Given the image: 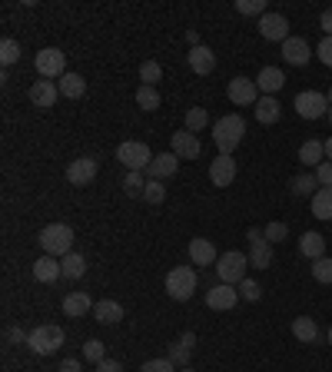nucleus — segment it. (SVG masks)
<instances>
[{
  "label": "nucleus",
  "mask_w": 332,
  "mask_h": 372,
  "mask_svg": "<svg viewBox=\"0 0 332 372\" xmlns=\"http://www.w3.org/2000/svg\"><path fill=\"white\" fill-rule=\"evenodd\" d=\"M246 269H249V256L240 253V250H229L216 259V276L226 286H240L246 280Z\"/></svg>",
  "instance_id": "obj_3"
},
{
  "label": "nucleus",
  "mask_w": 332,
  "mask_h": 372,
  "mask_svg": "<svg viewBox=\"0 0 332 372\" xmlns=\"http://www.w3.org/2000/svg\"><path fill=\"white\" fill-rule=\"evenodd\" d=\"M143 190H147V177L143 173H126L123 177V193L126 196H143Z\"/></svg>",
  "instance_id": "obj_38"
},
{
  "label": "nucleus",
  "mask_w": 332,
  "mask_h": 372,
  "mask_svg": "<svg viewBox=\"0 0 332 372\" xmlns=\"http://www.w3.org/2000/svg\"><path fill=\"white\" fill-rule=\"evenodd\" d=\"M316 179H319V186H332V163L329 160L316 166Z\"/></svg>",
  "instance_id": "obj_47"
},
{
  "label": "nucleus",
  "mask_w": 332,
  "mask_h": 372,
  "mask_svg": "<svg viewBox=\"0 0 332 372\" xmlns=\"http://www.w3.org/2000/svg\"><path fill=\"white\" fill-rule=\"evenodd\" d=\"M242 134H246V120H242L240 113H229V117L213 123V143L219 147V153H226V156H233V149L242 143Z\"/></svg>",
  "instance_id": "obj_1"
},
{
  "label": "nucleus",
  "mask_w": 332,
  "mask_h": 372,
  "mask_svg": "<svg viewBox=\"0 0 332 372\" xmlns=\"http://www.w3.org/2000/svg\"><path fill=\"white\" fill-rule=\"evenodd\" d=\"M313 213H316L319 220H332V186H322L313 196Z\"/></svg>",
  "instance_id": "obj_33"
},
{
  "label": "nucleus",
  "mask_w": 332,
  "mask_h": 372,
  "mask_svg": "<svg viewBox=\"0 0 332 372\" xmlns=\"http://www.w3.org/2000/svg\"><path fill=\"white\" fill-rule=\"evenodd\" d=\"M37 356H53V353H60L63 346V329L60 326H37L31 332V339H27Z\"/></svg>",
  "instance_id": "obj_7"
},
{
  "label": "nucleus",
  "mask_w": 332,
  "mask_h": 372,
  "mask_svg": "<svg viewBox=\"0 0 332 372\" xmlns=\"http://www.w3.org/2000/svg\"><path fill=\"white\" fill-rule=\"evenodd\" d=\"M57 97H60V87H57L53 80H44V76H40L31 87V104L40 106V110H50V106L57 104Z\"/></svg>",
  "instance_id": "obj_17"
},
{
  "label": "nucleus",
  "mask_w": 332,
  "mask_h": 372,
  "mask_svg": "<svg viewBox=\"0 0 332 372\" xmlns=\"http://www.w3.org/2000/svg\"><path fill=\"white\" fill-rule=\"evenodd\" d=\"M57 87H60L63 97H70V100H80V97L87 93V80H83L80 74H74V70H67V74L60 76V83H57Z\"/></svg>",
  "instance_id": "obj_30"
},
{
  "label": "nucleus",
  "mask_w": 332,
  "mask_h": 372,
  "mask_svg": "<svg viewBox=\"0 0 332 372\" xmlns=\"http://www.w3.org/2000/svg\"><path fill=\"white\" fill-rule=\"evenodd\" d=\"M263 233H266V239H269V243H283V239L289 236V226L286 223H269Z\"/></svg>",
  "instance_id": "obj_44"
},
{
  "label": "nucleus",
  "mask_w": 332,
  "mask_h": 372,
  "mask_svg": "<svg viewBox=\"0 0 332 372\" xmlns=\"http://www.w3.org/2000/svg\"><path fill=\"white\" fill-rule=\"evenodd\" d=\"M253 110H256V120L263 127H272V123H279V117H283V104H279L276 97H259V104L253 106Z\"/></svg>",
  "instance_id": "obj_25"
},
{
  "label": "nucleus",
  "mask_w": 332,
  "mask_h": 372,
  "mask_svg": "<svg viewBox=\"0 0 332 372\" xmlns=\"http://www.w3.org/2000/svg\"><path fill=\"white\" fill-rule=\"evenodd\" d=\"M329 346H332V326H329Z\"/></svg>",
  "instance_id": "obj_56"
},
{
  "label": "nucleus",
  "mask_w": 332,
  "mask_h": 372,
  "mask_svg": "<svg viewBox=\"0 0 332 372\" xmlns=\"http://www.w3.org/2000/svg\"><path fill=\"white\" fill-rule=\"evenodd\" d=\"M283 83H286V74H283L279 67H263L256 76V87L263 97H272L276 90H283Z\"/></svg>",
  "instance_id": "obj_23"
},
{
  "label": "nucleus",
  "mask_w": 332,
  "mask_h": 372,
  "mask_svg": "<svg viewBox=\"0 0 332 372\" xmlns=\"http://www.w3.org/2000/svg\"><path fill=\"white\" fill-rule=\"evenodd\" d=\"M136 106H140V110H156V106H160L156 87H143V83H140V90H136Z\"/></svg>",
  "instance_id": "obj_36"
},
{
  "label": "nucleus",
  "mask_w": 332,
  "mask_h": 372,
  "mask_svg": "<svg viewBox=\"0 0 332 372\" xmlns=\"http://www.w3.org/2000/svg\"><path fill=\"white\" fill-rule=\"evenodd\" d=\"M190 70L193 74H199V76H210L213 70H216V54H213L210 47H193L190 50Z\"/></svg>",
  "instance_id": "obj_19"
},
{
  "label": "nucleus",
  "mask_w": 332,
  "mask_h": 372,
  "mask_svg": "<svg viewBox=\"0 0 332 372\" xmlns=\"http://www.w3.org/2000/svg\"><path fill=\"white\" fill-rule=\"evenodd\" d=\"M236 302H240V289H236V286L219 283V286H213V289H206V306H210V309H216V313L233 309Z\"/></svg>",
  "instance_id": "obj_13"
},
{
  "label": "nucleus",
  "mask_w": 332,
  "mask_h": 372,
  "mask_svg": "<svg viewBox=\"0 0 332 372\" xmlns=\"http://www.w3.org/2000/svg\"><path fill=\"white\" fill-rule=\"evenodd\" d=\"M326 117H329V120H332V106H329V113H326Z\"/></svg>",
  "instance_id": "obj_57"
},
{
  "label": "nucleus",
  "mask_w": 332,
  "mask_h": 372,
  "mask_svg": "<svg viewBox=\"0 0 332 372\" xmlns=\"http://www.w3.org/2000/svg\"><path fill=\"white\" fill-rule=\"evenodd\" d=\"M60 372H83V369H80V359H63Z\"/></svg>",
  "instance_id": "obj_51"
},
{
  "label": "nucleus",
  "mask_w": 332,
  "mask_h": 372,
  "mask_svg": "<svg viewBox=\"0 0 332 372\" xmlns=\"http://www.w3.org/2000/svg\"><path fill=\"white\" fill-rule=\"evenodd\" d=\"M160 76H163V67H160L156 60H143V63H140V80H143V87H156Z\"/></svg>",
  "instance_id": "obj_34"
},
{
  "label": "nucleus",
  "mask_w": 332,
  "mask_h": 372,
  "mask_svg": "<svg viewBox=\"0 0 332 372\" xmlns=\"http://www.w3.org/2000/svg\"><path fill=\"white\" fill-rule=\"evenodd\" d=\"M246 239H249V266L253 269H269L272 263V243L266 239V233H259V229H249L246 233Z\"/></svg>",
  "instance_id": "obj_9"
},
{
  "label": "nucleus",
  "mask_w": 332,
  "mask_h": 372,
  "mask_svg": "<svg viewBox=\"0 0 332 372\" xmlns=\"http://www.w3.org/2000/svg\"><path fill=\"white\" fill-rule=\"evenodd\" d=\"M93 302L90 299V293H67L63 296V313L70 316V319H80V316H87V313H93Z\"/></svg>",
  "instance_id": "obj_22"
},
{
  "label": "nucleus",
  "mask_w": 332,
  "mask_h": 372,
  "mask_svg": "<svg viewBox=\"0 0 332 372\" xmlns=\"http://www.w3.org/2000/svg\"><path fill=\"white\" fill-rule=\"evenodd\" d=\"M169 143H173V153H176L180 160H197L199 153H203V143H199V136H197V134H190V130H183V134L176 130Z\"/></svg>",
  "instance_id": "obj_16"
},
{
  "label": "nucleus",
  "mask_w": 332,
  "mask_h": 372,
  "mask_svg": "<svg viewBox=\"0 0 332 372\" xmlns=\"http://www.w3.org/2000/svg\"><path fill=\"white\" fill-rule=\"evenodd\" d=\"M226 93H229V100H233V106H256L259 104V87H256V80H249V76H233Z\"/></svg>",
  "instance_id": "obj_10"
},
{
  "label": "nucleus",
  "mask_w": 332,
  "mask_h": 372,
  "mask_svg": "<svg viewBox=\"0 0 332 372\" xmlns=\"http://www.w3.org/2000/svg\"><path fill=\"white\" fill-rule=\"evenodd\" d=\"M117 160L126 166V173H143V170L153 163V153L147 143L126 140V143H120V149H117Z\"/></svg>",
  "instance_id": "obj_5"
},
{
  "label": "nucleus",
  "mask_w": 332,
  "mask_h": 372,
  "mask_svg": "<svg viewBox=\"0 0 332 372\" xmlns=\"http://www.w3.org/2000/svg\"><path fill=\"white\" fill-rule=\"evenodd\" d=\"M33 67H37V74L44 76V80L63 76V74H67V54H63L60 47H44V50H37Z\"/></svg>",
  "instance_id": "obj_6"
},
{
  "label": "nucleus",
  "mask_w": 332,
  "mask_h": 372,
  "mask_svg": "<svg viewBox=\"0 0 332 372\" xmlns=\"http://www.w3.org/2000/svg\"><path fill=\"white\" fill-rule=\"evenodd\" d=\"M186 40H190L193 47H199V33H197V30H190V33H186Z\"/></svg>",
  "instance_id": "obj_52"
},
{
  "label": "nucleus",
  "mask_w": 332,
  "mask_h": 372,
  "mask_svg": "<svg viewBox=\"0 0 332 372\" xmlns=\"http://www.w3.org/2000/svg\"><path fill=\"white\" fill-rule=\"evenodd\" d=\"M206 123H210V113H206V106H193V110L186 113V130H190V134H199V130H206Z\"/></svg>",
  "instance_id": "obj_35"
},
{
  "label": "nucleus",
  "mask_w": 332,
  "mask_h": 372,
  "mask_svg": "<svg viewBox=\"0 0 332 372\" xmlns=\"http://www.w3.org/2000/svg\"><path fill=\"white\" fill-rule=\"evenodd\" d=\"M289 186H292V193L296 196H309V200L322 190V186H319V179H316V173H299V177H292Z\"/></svg>",
  "instance_id": "obj_32"
},
{
  "label": "nucleus",
  "mask_w": 332,
  "mask_h": 372,
  "mask_svg": "<svg viewBox=\"0 0 332 372\" xmlns=\"http://www.w3.org/2000/svg\"><path fill=\"white\" fill-rule=\"evenodd\" d=\"M166 293L176 299V302H186L197 293V269L193 266H173L166 273Z\"/></svg>",
  "instance_id": "obj_4"
},
{
  "label": "nucleus",
  "mask_w": 332,
  "mask_h": 372,
  "mask_svg": "<svg viewBox=\"0 0 332 372\" xmlns=\"http://www.w3.org/2000/svg\"><path fill=\"white\" fill-rule=\"evenodd\" d=\"M40 250H44V256H57V259H63L67 253H74V229L67 223H50L40 229Z\"/></svg>",
  "instance_id": "obj_2"
},
{
  "label": "nucleus",
  "mask_w": 332,
  "mask_h": 372,
  "mask_svg": "<svg viewBox=\"0 0 332 372\" xmlns=\"http://www.w3.org/2000/svg\"><path fill=\"white\" fill-rule=\"evenodd\" d=\"M7 339H10V343H27V339H31V332H24L20 326H10L7 329Z\"/></svg>",
  "instance_id": "obj_48"
},
{
  "label": "nucleus",
  "mask_w": 332,
  "mask_h": 372,
  "mask_svg": "<svg viewBox=\"0 0 332 372\" xmlns=\"http://www.w3.org/2000/svg\"><path fill=\"white\" fill-rule=\"evenodd\" d=\"M313 280H316V283H322V286L332 283V259H329V256H322V259H316V263H313Z\"/></svg>",
  "instance_id": "obj_39"
},
{
  "label": "nucleus",
  "mask_w": 332,
  "mask_h": 372,
  "mask_svg": "<svg viewBox=\"0 0 332 372\" xmlns=\"http://www.w3.org/2000/svg\"><path fill=\"white\" fill-rule=\"evenodd\" d=\"M326 160H329V163H332V136H329V140H326Z\"/></svg>",
  "instance_id": "obj_53"
},
{
  "label": "nucleus",
  "mask_w": 332,
  "mask_h": 372,
  "mask_svg": "<svg viewBox=\"0 0 332 372\" xmlns=\"http://www.w3.org/2000/svg\"><path fill=\"white\" fill-rule=\"evenodd\" d=\"M97 170H100V163L93 156H80V160H74V163L67 166V179L74 186H90L93 179H97Z\"/></svg>",
  "instance_id": "obj_12"
},
{
  "label": "nucleus",
  "mask_w": 332,
  "mask_h": 372,
  "mask_svg": "<svg viewBox=\"0 0 332 372\" xmlns=\"http://www.w3.org/2000/svg\"><path fill=\"white\" fill-rule=\"evenodd\" d=\"M299 253L306 256V259H313V263H316V259L326 256V239L319 236V233H313V229H309V233H302L299 236Z\"/></svg>",
  "instance_id": "obj_28"
},
{
  "label": "nucleus",
  "mask_w": 332,
  "mask_h": 372,
  "mask_svg": "<svg viewBox=\"0 0 332 372\" xmlns=\"http://www.w3.org/2000/svg\"><path fill=\"white\" fill-rule=\"evenodd\" d=\"M236 10L246 17H263V14H269L266 10V0H236Z\"/></svg>",
  "instance_id": "obj_42"
},
{
  "label": "nucleus",
  "mask_w": 332,
  "mask_h": 372,
  "mask_svg": "<svg viewBox=\"0 0 332 372\" xmlns=\"http://www.w3.org/2000/svg\"><path fill=\"white\" fill-rule=\"evenodd\" d=\"M180 372H197V369H190V366H186V369H180Z\"/></svg>",
  "instance_id": "obj_55"
},
{
  "label": "nucleus",
  "mask_w": 332,
  "mask_h": 372,
  "mask_svg": "<svg viewBox=\"0 0 332 372\" xmlns=\"http://www.w3.org/2000/svg\"><path fill=\"white\" fill-rule=\"evenodd\" d=\"M299 163L313 166V170H316L319 163H326V143H322V140H306L299 147Z\"/></svg>",
  "instance_id": "obj_27"
},
{
  "label": "nucleus",
  "mask_w": 332,
  "mask_h": 372,
  "mask_svg": "<svg viewBox=\"0 0 332 372\" xmlns=\"http://www.w3.org/2000/svg\"><path fill=\"white\" fill-rule=\"evenodd\" d=\"M190 259H193V266H216L219 253H216L213 239L197 236V239H190Z\"/></svg>",
  "instance_id": "obj_18"
},
{
  "label": "nucleus",
  "mask_w": 332,
  "mask_h": 372,
  "mask_svg": "<svg viewBox=\"0 0 332 372\" xmlns=\"http://www.w3.org/2000/svg\"><path fill=\"white\" fill-rule=\"evenodd\" d=\"M143 200L147 203H153V207H160L166 200V186L160 183V179H147V190H143Z\"/></svg>",
  "instance_id": "obj_40"
},
{
  "label": "nucleus",
  "mask_w": 332,
  "mask_h": 372,
  "mask_svg": "<svg viewBox=\"0 0 332 372\" xmlns=\"http://www.w3.org/2000/svg\"><path fill=\"white\" fill-rule=\"evenodd\" d=\"M292 106H296V113L302 120H322L329 113V97L319 93V90H302L299 97L292 100Z\"/></svg>",
  "instance_id": "obj_8"
},
{
  "label": "nucleus",
  "mask_w": 332,
  "mask_h": 372,
  "mask_svg": "<svg viewBox=\"0 0 332 372\" xmlns=\"http://www.w3.org/2000/svg\"><path fill=\"white\" fill-rule=\"evenodd\" d=\"M60 273H63V280H80L87 273V259L80 253H67L60 259Z\"/></svg>",
  "instance_id": "obj_31"
},
{
  "label": "nucleus",
  "mask_w": 332,
  "mask_h": 372,
  "mask_svg": "<svg viewBox=\"0 0 332 372\" xmlns=\"http://www.w3.org/2000/svg\"><path fill=\"white\" fill-rule=\"evenodd\" d=\"M140 372H176V366L169 359H150V362H143Z\"/></svg>",
  "instance_id": "obj_45"
},
{
  "label": "nucleus",
  "mask_w": 332,
  "mask_h": 372,
  "mask_svg": "<svg viewBox=\"0 0 332 372\" xmlns=\"http://www.w3.org/2000/svg\"><path fill=\"white\" fill-rule=\"evenodd\" d=\"M236 289H240V299H246V302H259V296H263L259 283H256V280H249V276H246V280H242Z\"/></svg>",
  "instance_id": "obj_43"
},
{
  "label": "nucleus",
  "mask_w": 332,
  "mask_h": 372,
  "mask_svg": "<svg viewBox=\"0 0 332 372\" xmlns=\"http://www.w3.org/2000/svg\"><path fill=\"white\" fill-rule=\"evenodd\" d=\"M316 54H319V60H322L326 67H332V37H322V40H319Z\"/></svg>",
  "instance_id": "obj_46"
},
{
  "label": "nucleus",
  "mask_w": 332,
  "mask_h": 372,
  "mask_svg": "<svg viewBox=\"0 0 332 372\" xmlns=\"http://www.w3.org/2000/svg\"><path fill=\"white\" fill-rule=\"evenodd\" d=\"M259 37L272 44H286L289 40V20L283 14H263L259 17Z\"/></svg>",
  "instance_id": "obj_11"
},
{
  "label": "nucleus",
  "mask_w": 332,
  "mask_h": 372,
  "mask_svg": "<svg viewBox=\"0 0 332 372\" xmlns=\"http://www.w3.org/2000/svg\"><path fill=\"white\" fill-rule=\"evenodd\" d=\"M292 336L299 339V343H316L319 339V326L313 316H296L292 319Z\"/></svg>",
  "instance_id": "obj_29"
},
{
  "label": "nucleus",
  "mask_w": 332,
  "mask_h": 372,
  "mask_svg": "<svg viewBox=\"0 0 332 372\" xmlns=\"http://www.w3.org/2000/svg\"><path fill=\"white\" fill-rule=\"evenodd\" d=\"M319 27L326 30V37H332V7H329V10H322V17H319Z\"/></svg>",
  "instance_id": "obj_50"
},
{
  "label": "nucleus",
  "mask_w": 332,
  "mask_h": 372,
  "mask_svg": "<svg viewBox=\"0 0 332 372\" xmlns=\"http://www.w3.org/2000/svg\"><path fill=\"white\" fill-rule=\"evenodd\" d=\"M210 179H213V186H233V179H236V160L226 156V153H219L210 163Z\"/></svg>",
  "instance_id": "obj_15"
},
{
  "label": "nucleus",
  "mask_w": 332,
  "mask_h": 372,
  "mask_svg": "<svg viewBox=\"0 0 332 372\" xmlns=\"http://www.w3.org/2000/svg\"><path fill=\"white\" fill-rule=\"evenodd\" d=\"M176 170H180V156L169 149V153H156L153 163L147 166L143 173H147V179H166V177H173Z\"/></svg>",
  "instance_id": "obj_14"
},
{
  "label": "nucleus",
  "mask_w": 332,
  "mask_h": 372,
  "mask_svg": "<svg viewBox=\"0 0 332 372\" xmlns=\"http://www.w3.org/2000/svg\"><path fill=\"white\" fill-rule=\"evenodd\" d=\"M326 97H329V106H332V87H329V93H326Z\"/></svg>",
  "instance_id": "obj_54"
},
{
  "label": "nucleus",
  "mask_w": 332,
  "mask_h": 372,
  "mask_svg": "<svg viewBox=\"0 0 332 372\" xmlns=\"http://www.w3.org/2000/svg\"><path fill=\"white\" fill-rule=\"evenodd\" d=\"M97 372H123V366L117 362V359H103V362L97 366Z\"/></svg>",
  "instance_id": "obj_49"
},
{
  "label": "nucleus",
  "mask_w": 332,
  "mask_h": 372,
  "mask_svg": "<svg viewBox=\"0 0 332 372\" xmlns=\"http://www.w3.org/2000/svg\"><path fill=\"white\" fill-rule=\"evenodd\" d=\"M283 57H286V63H292V67H306L309 57H313V50H309V44H306L302 37H289L286 44H283Z\"/></svg>",
  "instance_id": "obj_21"
},
{
  "label": "nucleus",
  "mask_w": 332,
  "mask_h": 372,
  "mask_svg": "<svg viewBox=\"0 0 332 372\" xmlns=\"http://www.w3.org/2000/svg\"><path fill=\"white\" fill-rule=\"evenodd\" d=\"M83 359L87 362H93V366H100L106 359V346L100 343V339H90V343H83Z\"/></svg>",
  "instance_id": "obj_41"
},
{
  "label": "nucleus",
  "mask_w": 332,
  "mask_h": 372,
  "mask_svg": "<svg viewBox=\"0 0 332 372\" xmlns=\"http://www.w3.org/2000/svg\"><path fill=\"white\" fill-rule=\"evenodd\" d=\"M93 319L103 323V326H117V323L123 319V306L120 302H113V299H100V302L93 306Z\"/></svg>",
  "instance_id": "obj_26"
},
{
  "label": "nucleus",
  "mask_w": 332,
  "mask_h": 372,
  "mask_svg": "<svg viewBox=\"0 0 332 372\" xmlns=\"http://www.w3.org/2000/svg\"><path fill=\"white\" fill-rule=\"evenodd\" d=\"M17 60H20V44L10 40V37L0 40V63H3V67H14Z\"/></svg>",
  "instance_id": "obj_37"
},
{
  "label": "nucleus",
  "mask_w": 332,
  "mask_h": 372,
  "mask_svg": "<svg viewBox=\"0 0 332 372\" xmlns=\"http://www.w3.org/2000/svg\"><path fill=\"white\" fill-rule=\"evenodd\" d=\"M33 280H37V283H57V280H63L60 259H57V256H40V259L33 263Z\"/></svg>",
  "instance_id": "obj_20"
},
{
  "label": "nucleus",
  "mask_w": 332,
  "mask_h": 372,
  "mask_svg": "<svg viewBox=\"0 0 332 372\" xmlns=\"http://www.w3.org/2000/svg\"><path fill=\"white\" fill-rule=\"evenodd\" d=\"M193 346H197V336L193 332H183L180 343L169 346V353H166V359L173 362V366H180V369H186L190 366V353H193Z\"/></svg>",
  "instance_id": "obj_24"
}]
</instances>
